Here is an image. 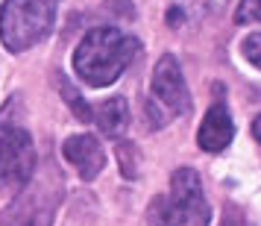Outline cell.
Instances as JSON below:
<instances>
[{"instance_id":"1","label":"cell","mask_w":261,"mask_h":226,"mask_svg":"<svg viewBox=\"0 0 261 226\" xmlns=\"http://www.w3.org/2000/svg\"><path fill=\"white\" fill-rule=\"evenodd\" d=\"M138 53V41L115 27H94L88 30L80 47L73 50V71L91 88L112 85L129 68Z\"/></svg>"},{"instance_id":"2","label":"cell","mask_w":261,"mask_h":226,"mask_svg":"<svg viewBox=\"0 0 261 226\" xmlns=\"http://www.w3.org/2000/svg\"><path fill=\"white\" fill-rule=\"evenodd\" d=\"M59 0H3L0 6V36L9 53L41 44L56 24Z\"/></svg>"},{"instance_id":"3","label":"cell","mask_w":261,"mask_h":226,"mask_svg":"<svg viewBox=\"0 0 261 226\" xmlns=\"http://www.w3.org/2000/svg\"><path fill=\"white\" fill-rule=\"evenodd\" d=\"M15 106L0 112V194H21L36 170L33 135L12 118Z\"/></svg>"},{"instance_id":"4","label":"cell","mask_w":261,"mask_h":226,"mask_svg":"<svg viewBox=\"0 0 261 226\" xmlns=\"http://www.w3.org/2000/svg\"><path fill=\"white\" fill-rule=\"evenodd\" d=\"M191 109V94L182 68H179L176 56L165 53L155 62L153 80H150V94H147V120L153 130H162L170 120L182 118Z\"/></svg>"},{"instance_id":"5","label":"cell","mask_w":261,"mask_h":226,"mask_svg":"<svg viewBox=\"0 0 261 226\" xmlns=\"http://www.w3.org/2000/svg\"><path fill=\"white\" fill-rule=\"evenodd\" d=\"M212 209L202 194L200 173L191 167L173 170L170 179V203L165 206V226H208Z\"/></svg>"},{"instance_id":"6","label":"cell","mask_w":261,"mask_h":226,"mask_svg":"<svg viewBox=\"0 0 261 226\" xmlns=\"http://www.w3.org/2000/svg\"><path fill=\"white\" fill-rule=\"evenodd\" d=\"M56 203H59V197L47 194V191L18 194L12 206L0 214V226H50Z\"/></svg>"},{"instance_id":"7","label":"cell","mask_w":261,"mask_h":226,"mask_svg":"<svg viewBox=\"0 0 261 226\" xmlns=\"http://www.w3.org/2000/svg\"><path fill=\"white\" fill-rule=\"evenodd\" d=\"M232 138H235L232 115H229L223 100H214L212 106H208V112L202 115V123H200V130H197V144L205 153H220V150H226L232 144Z\"/></svg>"},{"instance_id":"8","label":"cell","mask_w":261,"mask_h":226,"mask_svg":"<svg viewBox=\"0 0 261 226\" xmlns=\"http://www.w3.org/2000/svg\"><path fill=\"white\" fill-rule=\"evenodd\" d=\"M62 156L85 182L97 179V173H103V165H106V153L94 135H71L62 144Z\"/></svg>"},{"instance_id":"9","label":"cell","mask_w":261,"mask_h":226,"mask_svg":"<svg viewBox=\"0 0 261 226\" xmlns=\"http://www.w3.org/2000/svg\"><path fill=\"white\" fill-rule=\"evenodd\" d=\"M97 127L109 138H120L129 127V103L126 97H109L103 106L97 109Z\"/></svg>"},{"instance_id":"10","label":"cell","mask_w":261,"mask_h":226,"mask_svg":"<svg viewBox=\"0 0 261 226\" xmlns=\"http://www.w3.org/2000/svg\"><path fill=\"white\" fill-rule=\"evenodd\" d=\"M59 80V88H62V97L68 100V106H71V112L76 115L80 120H91V109H88V103H85L83 97L76 94V88H73L65 77H56Z\"/></svg>"},{"instance_id":"11","label":"cell","mask_w":261,"mask_h":226,"mask_svg":"<svg viewBox=\"0 0 261 226\" xmlns=\"http://www.w3.org/2000/svg\"><path fill=\"white\" fill-rule=\"evenodd\" d=\"M118 162H120L123 177H129V179L138 177V162H135V147L132 144H120L118 147Z\"/></svg>"},{"instance_id":"12","label":"cell","mask_w":261,"mask_h":226,"mask_svg":"<svg viewBox=\"0 0 261 226\" xmlns=\"http://www.w3.org/2000/svg\"><path fill=\"white\" fill-rule=\"evenodd\" d=\"M261 18V0H241L235 12V24H255Z\"/></svg>"},{"instance_id":"13","label":"cell","mask_w":261,"mask_h":226,"mask_svg":"<svg viewBox=\"0 0 261 226\" xmlns=\"http://www.w3.org/2000/svg\"><path fill=\"white\" fill-rule=\"evenodd\" d=\"M258 44H261V36L258 33H249L247 41H244V56L249 59V65H261V53H258Z\"/></svg>"},{"instance_id":"14","label":"cell","mask_w":261,"mask_h":226,"mask_svg":"<svg viewBox=\"0 0 261 226\" xmlns=\"http://www.w3.org/2000/svg\"><path fill=\"white\" fill-rule=\"evenodd\" d=\"M229 0H191V6H200L202 12H217V9H223Z\"/></svg>"},{"instance_id":"15","label":"cell","mask_w":261,"mask_h":226,"mask_svg":"<svg viewBox=\"0 0 261 226\" xmlns=\"http://www.w3.org/2000/svg\"><path fill=\"white\" fill-rule=\"evenodd\" d=\"M182 6H170V12H167V24H182Z\"/></svg>"}]
</instances>
